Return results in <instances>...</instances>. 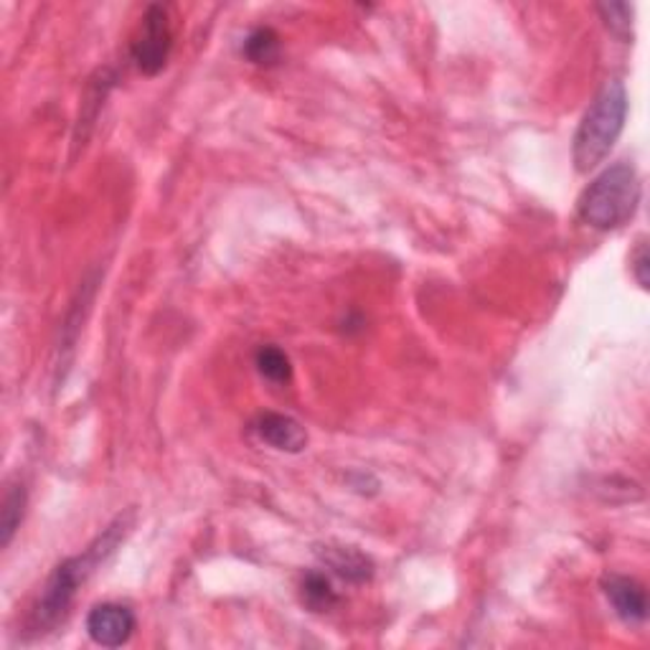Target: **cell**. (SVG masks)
Here are the masks:
<instances>
[{
  "label": "cell",
  "instance_id": "1",
  "mask_svg": "<svg viewBox=\"0 0 650 650\" xmlns=\"http://www.w3.org/2000/svg\"><path fill=\"white\" fill-rule=\"evenodd\" d=\"M625 118H628V91L620 79H607L574 136V163L579 173H589L610 155L625 128Z\"/></svg>",
  "mask_w": 650,
  "mask_h": 650
},
{
  "label": "cell",
  "instance_id": "2",
  "mask_svg": "<svg viewBox=\"0 0 650 650\" xmlns=\"http://www.w3.org/2000/svg\"><path fill=\"white\" fill-rule=\"evenodd\" d=\"M118 541H120L118 527H110V531H107L105 537H99L97 544L89 546L85 554L72 556V560H66L56 566L54 574L46 582L44 592H41L36 610H33V618H31L33 630L36 632L52 630L66 618L77 589L85 585V579L95 572V566L102 562L115 546H118Z\"/></svg>",
  "mask_w": 650,
  "mask_h": 650
},
{
  "label": "cell",
  "instance_id": "3",
  "mask_svg": "<svg viewBox=\"0 0 650 650\" xmlns=\"http://www.w3.org/2000/svg\"><path fill=\"white\" fill-rule=\"evenodd\" d=\"M640 204V178L630 163H615L589 183L579 198V216L595 229H618Z\"/></svg>",
  "mask_w": 650,
  "mask_h": 650
},
{
  "label": "cell",
  "instance_id": "4",
  "mask_svg": "<svg viewBox=\"0 0 650 650\" xmlns=\"http://www.w3.org/2000/svg\"><path fill=\"white\" fill-rule=\"evenodd\" d=\"M173 31L169 21V11L163 6H150L136 41H132V62L148 77H155L165 69L171 59Z\"/></svg>",
  "mask_w": 650,
  "mask_h": 650
},
{
  "label": "cell",
  "instance_id": "5",
  "mask_svg": "<svg viewBox=\"0 0 650 650\" xmlns=\"http://www.w3.org/2000/svg\"><path fill=\"white\" fill-rule=\"evenodd\" d=\"M136 613L124 605L105 603L87 615V632L97 646L120 648L136 632Z\"/></svg>",
  "mask_w": 650,
  "mask_h": 650
},
{
  "label": "cell",
  "instance_id": "6",
  "mask_svg": "<svg viewBox=\"0 0 650 650\" xmlns=\"http://www.w3.org/2000/svg\"><path fill=\"white\" fill-rule=\"evenodd\" d=\"M254 432L264 445H270L272 449H280V453L295 455V453H303L307 445L305 427L288 414H274V412L262 414L260 420L254 422Z\"/></svg>",
  "mask_w": 650,
  "mask_h": 650
},
{
  "label": "cell",
  "instance_id": "7",
  "mask_svg": "<svg viewBox=\"0 0 650 650\" xmlns=\"http://www.w3.org/2000/svg\"><path fill=\"white\" fill-rule=\"evenodd\" d=\"M605 595L610 599L613 610L618 618L628 625H643L648 618V597L646 589L636 579L622 577V574H610L605 579Z\"/></svg>",
  "mask_w": 650,
  "mask_h": 650
},
{
  "label": "cell",
  "instance_id": "8",
  "mask_svg": "<svg viewBox=\"0 0 650 650\" xmlns=\"http://www.w3.org/2000/svg\"><path fill=\"white\" fill-rule=\"evenodd\" d=\"M318 554L325 566H331L346 582L361 585V582H369L373 577V562L354 546H323Z\"/></svg>",
  "mask_w": 650,
  "mask_h": 650
},
{
  "label": "cell",
  "instance_id": "9",
  "mask_svg": "<svg viewBox=\"0 0 650 650\" xmlns=\"http://www.w3.org/2000/svg\"><path fill=\"white\" fill-rule=\"evenodd\" d=\"M300 595H303V603L311 607L313 613H328L333 605L338 603V595L328 577L321 572H307L303 577V585H300Z\"/></svg>",
  "mask_w": 650,
  "mask_h": 650
},
{
  "label": "cell",
  "instance_id": "10",
  "mask_svg": "<svg viewBox=\"0 0 650 650\" xmlns=\"http://www.w3.org/2000/svg\"><path fill=\"white\" fill-rule=\"evenodd\" d=\"M254 364L257 371H260L267 381H272V384H288L290 377H293L290 358L278 346H262L254 356Z\"/></svg>",
  "mask_w": 650,
  "mask_h": 650
},
{
  "label": "cell",
  "instance_id": "11",
  "mask_svg": "<svg viewBox=\"0 0 650 650\" xmlns=\"http://www.w3.org/2000/svg\"><path fill=\"white\" fill-rule=\"evenodd\" d=\"M241 52L252 64H272L280 54V36L272 29H254L245 39Z\"/></svg>",
  "mask_w": 650,
  "mask_h": 650
},
{
  "label": "cell",
  "instance_id": "12",
  "mask_svg": "<svg viewBox=\"0 0 650 650\" xmlns=\"http://www.w3.org/2000/svg\"><path fill=\"white\" fill-rule=\"evenodd\" d=\"M23 508H26V490L23 486H13L6 494L3 511H0V529H3V546L11 544L13 533L19 531L23 521Z\"/></svg>",
  "mask_w": 650,
  "mask_h": 650
},
{
  "label": "cell",
  "instance_id": "13",
  "mask_svg": "<svg viewBox=\"0 0 650 650\" xmlns=\"http://www.w3.org/2000/svg\"><path fill=\"white\" fill-rule=\"evenodd\" d=\"M599 15H603L605 26L615 33L620 41H632V6L630 3H599Z\"/></svg>",
  "mask_w": 650,
  "mask_h": 650
},
{
  "label": "cell",
  "instance_id": "14",
  "mask_svg": "<svg viewBox=\"0 0 650 650\" xmlns=\"http://www.w3.org/2000/svg\"><path fill=\"white\" fill-rule=\"evenodd\" d=\"M648 270H650V257H648V245L646 241H640L636 254H632V274H636L638 285L648 290Z\"/></svg>",
  "mask_w": 650,
  "mask_h": 650
}]
</instances>
